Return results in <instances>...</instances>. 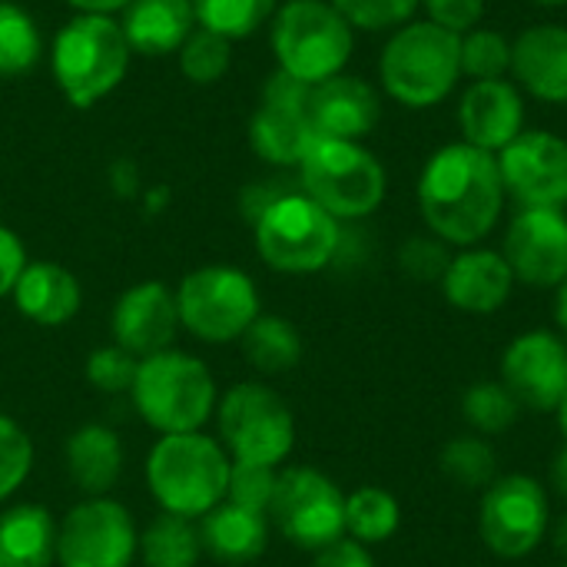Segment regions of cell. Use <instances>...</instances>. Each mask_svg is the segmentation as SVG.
Wrapping results in <instances>:
<instances>
[{"label": "cell", "mask_w": 567, "mask_h": 567, "mask_svg": "<svg viewBox=\"0 0 567 567\" xmlns=\"http://www.w3.org/2000/svg\"><path fill=\"white\" fill-rule=\"evenodd\" d=\"M505 199L508 196L498 173V156L465 140L435 150L422 166L419 209L432 236H439L442 243H482L495 229Z\"/></svg>", "instance_id": "obj_1"}, {"label": "cell", "mask_w": 567, "mask_h": 567, "mask_svg": "<svg viewBox=\"0 0 567 567\" xmlns=\"http://www.w3.org/2000/svg\"><path fill=\"white\" fill-rule=\"evenodd\" d=\"M458 50V33L432 20H409L389 37L379 56V80L405 110H432L462 80Z\"/></svg>", "instance_id": "obj_2"}, {"label": "cell", "mask_w": 567, "mask_h": 567, "mask_svg": "<svg viewBox=\"0 0 567 567\" xmlns=\"http://www.w3.org/2000/svg\"><path fill=\"white\" fill-rule=\"evenodd\" d=\"M229 465L226 452L203 432L163 435L146 458V485L163 512L196 522L226 502Z\"/></svg>", "instance_id": "obj_3"}, {"label": "cell", "mask_w": 567, "mask_h": 567, "mask_svg": "<svg viewBox=\"0 0 567 567\" xmlns=\"http://www.w3.org/2000/svg\"><path fill=\"white\" fill-rule=\"evenodd\" d=\"M130 395L143 422L159 435L199 432L216 409L213 372L199 359L176 349L140 359Z\"/></svg>", "instance_id": "obj_4"}, {"label": "cell", "mask_w": 567, "mask_h": 567, "mask_svg": "<svg viewBox=\"0 0 567 567\" xmlns=\"http://www.w3.org/2000/svg\"><path fill=\"white\" fill-rule=\"evenodd\" d=\"M130 43L123 27L106 13H80L53 40V76L60 93L86 110L113 93L130 66Z\"/></svg>", "instance_id": "obj_5"}, {"label": "cell", "mask_w": 567, "mask_h": 567, "mask_svg": "<svg viewBox=\"0 0 567 567\" xmlns=\"http://www.w3.org/2000/svg\"><path fill=\"white\" fill-rule=\"evenodd\" d=\"M355 30L329 0H289L272 20V53L279 70L299 83L339 76L352 56Z\"/></svg>", "instance_id": "obj_6"}, {"label": "cell", "mask_w": 567, "mask_h": 567, "mask_svg": "<svg viewBox=\"0 0 567 567\" xmlns=\"http://www.w3.org/2000/svg\"><path fill=\"white\" fill-rule=\"evenodd\" d=\"M299 179L302 193L336 219L372 216L389 189L379 156L349 140H316L299 163Z\"/></svg>", "instance_id": "obj_7"}, {"label": "cell", "mask_w": 567, "mask_h": 567, "mask_svg": "<svg viewBox=\"0 0 567 567\" xmlns=\"http://www.w3.org/2000/svg\"><path fill=\"white\" fill-rule=\"evenodd\" d=\"M256 249L276 272H319L339 249V219L306 193H279L256 213Z\"/></svg>", "instance_id": "obj_8"}, {"label": "cell", "mask_w": 567, "mask_h": 567, "mask_svg": "<svg viewBox=\"0 0 567 567\" xmlns=\"http://www.w3.org/2000/svg\"><path fill=\"white\" fill-rule=\"evenodd\" d=\"M179 326L203 342H236L259 316L256 282L233 266L193 269L176 289Z\"/></svg>", "instance_id": "obj_9"}, {"label": "cell", "mask_w": 567, "mask_h": 567, "mask_svg": "<svg viewBox=\"0 0 567 567\" xmlns=\"http://www.w3.org/2000/svg\"><path fill=\"white\" fill-rule=\"evenodd\" d=\"M219 435L233 462L276 468L296 445V422L279 392L239 382L219 402Z\"/></svg>", "instance_id": "obj_10"}, {"label": "cell", "mask_w": 567, "mask_h": 567, "mask_svg": "<svg viewBox=\"0 0 567 567\" xmlns=\"http://www.w3.org/2000/svg\"><path fill=\"white\" fill-rule=\"evenodd\" d=\"M269 515L276 528L306 551H322L346 535V495L316 468L279 472Z\"/></svg>", "instance_id": "obj_11"}, {"label": "cell", "mask_w": 567, "mask_h": 567, "mask_svg": "<svg viewBox=\"0 0 567 567\" xmlns=\"http://www.w3.org/2000/svg\"><path fill=\"white\" fill-rule=\"evenodd\" d=\"M140 551L133 515L113 498H86L56 525L60 567H130Z\"/></svg>", "instance_id": "obj_12"}, {"label": "cell", "mask_w": 567, "mask_h": 567, "mask_svg": "<svg viewBox=\"0 0 567 567\" xmlns=\"http://www.w3.org/2000/svg\"><path fill=\"white\" fill-rule=\"evenodd\" d=\"M498 173L522 209L567 206V140L551 130H522L498 153Z\"/></svg>", "instance_id": "obj_13"}, {"label": "cell", "mask_w": 567, "mask_h": 567, "mask_svg": "<svg viewBox=\"0 0 567 567\" xmlns=\"http://www.w3.org/2000/svg\"><path fill=\"white\" fill-rule=\"evenodd\" d=\"M309 83L276 70L266 86L259 110L249 126L252 150L272 166H299L306 150L316 143V130L309 120Z\"/></svg>", "instance_id": "obj_14"}, {"label": "cell", "mask_w": 567, "mask_h": 567, "mask_svg": "<svg viewBox=\"0 0 567 567\" xmlns=\"http://www.w3.org/2000/svg\"><path fill=\"white\" fill-rule=\"evenodd\" d=\"M482 538L502 558H525L538 548L548 528V495L528 475L492 482L482 498Z\"/></svg>", "instance_id": "obj_15"}, {"label": "cell", "mask_w": 567, "mask_h": 567, "mask_svg": "<svg viewBox=\"0 0 567 567\" xmlns=\"http://www.w3.org/2000/svg\"><path fill=\"white\" fill-rule=\"evenodd\" d=\"M505 262L515 279L535 289H551L567 279L565 209H522L505 233Z\"/></svg>", "instance_id": "obj_16"}, {"label": "cell", "mask_w": 567, "mask_h": 567, "mask_svg": "<svg viewBox=\"0 0 567 567\" xmlns=\"http://www.w3.org/2000/svg\"><path fill=\"white\" fill-rule=\"evenodd\" d=\"M505 389L518 405L535 412H551L567 392V346L551 332L518 336L502 359Z\"/></svg>", "instance_id": "obj_17"}, {"label": "cell", "mask_w": 567, "mask_h": 567, "mask_svg": "<svg viewBox=\"0 0 567 567\" xmlns=\"http://www.w3.org/2000/svg\"><path fill=\"white\" fill-rule=\"evenodd\" d=\"M179 329L176 292L163 282H140L113 306V339L136 359L166 352Z\"/></svg>", "instance_id": "obj_18"}, {"label": "cell", "mask_w": 567, "mask_h": 567, "mask_svg": "<svg viewBox=\"0 0 567 567\" xmlns=\"http://www.w3.org/2000/svg\"><path fill=\"white\" fill-rule=\"evenodd\" d=\"M458 130L462 140L502 153L525 130V96L512 80H478L468 83L458 100Z\"/></svg>", "instance_id": "obj_19"}, {"label": "cell", "mask_w": 567, "mask_h": 567, "mask_svg": "<svg viewBox=\"0 0 567 567\" xmlns=\"http://www.w3.org/2000/svg\"><path fill=\"white\" fill-rule=\"evenodd\" d=\"M309 120L316 140H349L362 143L382 120V100L372 83L339 73L312 86Z\"/></svg>", "instance_id": "obj_20"}, {"label": "cell", "mask_w": 567, "mask_h": 567, "mask_svg": "<svg viewBox=\"0 0 567 567\" xmlns=\"http://www.w3.org/2000/svg\"><path fill=\"white\" fill-rule=\"evenodd\" d=\"M512 76L542 103H567V27L535 23L512 40Z\"/></svg>", "instance_id": "obj_21"}, {"label": "cell", "mask_w": 567, "mask_h": 567, "mask_svg": "<svg viewBox=\"0 0 567 567\" xmlns=\"http://www.w3.org/2000/svg\"><path fill=\"white\" fill-rule=\"evenodd\" d=\"M512 286H515V272L505 262V256L495 249H465L452 256L442 276L445 299L455 309L475 312V316L498 312L508 302Z\"/></svg>", "instance_id": "obj_22"}, {"label": "cell", "mask_w": 567, "mask_h": 567, "mask_svg": "<svg viewBox=\"0 0 567 567\" xmlns=\"http://www.w3.org/2000/svg\"><path fill=\"white\" fill-rule=\"evenodd\" d=\"M10 296L17 312L37 326H66L83 306L76 276L56 262H27Z\"/></svg>", "instance_id": "obj_23"}, {"label": "cell", "mask_w": 567, "mask_h": 567, "mask_svg": "<svg viewBox=\"0 0 567 567\" xmlns=\"http://www.w3.org/2000/svg\"><path fill=\"white\" fill-rule=\"evenodd\" d=\"M120 27L133 53L143 56L179 53L186 37L196 30L193 0H130L123 7Z\"/></svg>", "instance_id": "obj_24"}, {"label": "cell", "mask_w": 567, "mask_h": 567, "mask_svg": "<svg viewBox=\"0 0 567 567\" xmlns=\"http://www.w3.org/2000/svg\"><path fill=\"white\" fill-rule=\"evenodd\" d=\"M203 551L223 565H249L266 551L269 528L266 512H252L233 502H219L213 512L199 518Z\"/></svg>", "instance_id": "obj_25"}, {"label": "cell", "mask_w": 567, "mask_h": 567, "mask_svg": "<svg viewBox=\"0 0 567 567\" xmlns=\"http://www.w3.org/2000/svg\"><path fill=\"white\" fill-rule=\"evenodd\" d=\"M70 482L90 498H103L123 472V445L106 425H83L66 439Z\"/></svg>", "instance_id": "obj_26"}, {"label": "cell", "mask_w": 567, "mask_h": 567, "mask_svg": "<svg viewBox=\"0 0 567 567\" xmlns=\"http://www.w3.org/2000/svg\"><path fill=\"white\" fill-rule=\"evenodd\" d=\"M56 525L43 505H17L0 515V567H53Z\"/></svg>", "instance_id": "obj_27"}, {"label": "cell", "mask_w": 567, "mask_h": 567, "mask_svg": "<svg viewBox=\"0 0 567 567\" xmlns=\"http://www.w3.org/2000/svg\"><path fill=\"white\" fill-rule=\"evenodd\" d=\"M246 362L266 375L289 372L302 359V339L296 326L282 316H256V322L243 332Z\"/></svg>", "instance_id": "obj_28"}, {"label": "cell", "mask_w": 567, "mask_h": 567, "mask_svg": "<svg viewBox=\"0 0 567 567\" xmlns=\"http://www.w3.org/2000/svg\"><path fill=\"white\" fill-rule=\"evenodd\" d=\"M146 567H196L203 555L199 525L183 515L163 512L140 538Z\"/></svg>", "instance_id": "obj_29"}, {"label": "cell", "mask_w": 567, "mask_h": 567, "mask_svg": "<svg viewBox=\"0 0 567 567\" xmlns=\"http://www.w3.org/2000/svg\"><path fill=\"white\" fill-rule=\"evenodd\" d=\"M399 528V502L382 488H359L346 498V532L359 545L392 538Z\"/></svg>", "instance_id": "obj_30"}, {"label": "cell", "mask_w": 567, "mask_h": 567, "mask_svg": "<svg viewBox=\"0 0 567 567\" xmlns=\"http://www.w3.org/2000/svg\"><path fill=\"white\" fill-rule=\"evenodd\" d=\"M40 50L43 43L33 17L23 7L0 0V76L27 73L40 60Z\"/></svg>", "instance_id": "obj_31"}, {"label": "cell", "mask_w": 567, "mask_h": 567, "mask_svg": "<svg viewBox=\"0 0 567 567\" xmlns=\"http://www.w3.org/2000/svg\"><path fill=\"white\" fill-rule=\"evenodd\" d=\"M196 23L226 40L256 33L272 13L276 0H193Z\"/></svg>", "instance_id": "obj_32"}, {"label": "cell", "mask_w": 567, "mask_h": 567, "mask_svg": "<svg viewBox=\"0 0 567 567\" xmlns=\"http://www.w3.org/2000/svg\"><path fill=\"white\" fill-rule=\"evenodd\" d=\"M462 76L478 80H505L512 73V40L492 27H475L462 33Z\"/></svg>", "instance_id": "obj_33"}, {"label": "cell", "mask_w": 567, "mask_h": 567, "mask_svg": "<svg viewBox=\"0 0 567 567\" xmlns=\"http://www.w3.org/2000/svg\"><path fill=\"white\" fill-rule=\"evenodd\" d=\"M462 412L478 432L498 435L518 422V399L498 382H475L462 399Z\"/></svg>", "instance_id": "obj_34"}, {"label": "cell", "mask_w": 567, "mask_h": 567, "mask_svg": "<svg viewBox=\"0 0 567 567\" xmlns=\"http://www.w3.org/2000/svg\"><path fill=\"white\" fill-rule=\"evenodd\" d=\"M229 63H233L229 40L213 33V30H203V27L193 30L186 37V43L179 47V70L193 83H216V80H223Z\"/></svg>", "instance_id": "obj_35"}, {"label": "cell", "mask_w": 567, "mask_h": 567, "mask_svg": "<svg viewBox=\"0 0 567 567\" xmlns=\"http://www.w3.org/2000/svg\"><path fill=\"white\" fill-rule=\"evenodd\" d=\"M495 452L482 439H455L442 452V472L465 485V488H485L495 478Z\"/></svg>", "instance_id": "obj_36"}, {"label": "cell", "mask_w": 567, "mask_h": 567, "mask_svg": "<svg viewBox=\"0 0 567 567\" xmlns=\"http://www.w3.org/2000/svg\"><path fill=\"white\" fill-rule=\"evenodd\" d=\"M329 3L349 20L352 30H369V33L399 30L422 7V0H329Z\"/></svg>", "instance_id": "obj_37"}, {"label": "cell", "mask_w": 567, "mask_h": 567, "mask_svg": "<svg viewBox=\"0 0 567 567\" xmlns=\"http://www.w3.org/2000/svg\"><path fill=\"white\" fill-rule=\"evenodd\" d=\"M33 468L30 435L7 415H0V502L10 498Z\"/></svg>", "instance_id": "obj_38"}, {"label": "cell", "mask_w": 567, "mask_h": 567, "mask_svg": "<svg viewBox=\"0 0 567 567\" xmlns=\"http://www.w3.org/2000/svg\"><path fill=\"white\" fill-rule=\"evenodd\" d=\"M136 369H140V359L130 355L120 346L93 349L90 359H86V379H90V385L96 392H106V395L130 392L133 382H136Z\"/></svg>", "instance_id": "obj_39"}, {"label": "cell", "mask_w": 567, "mask_h": 567, "mask_svg": "<svg viewBox=\"0 0 567 567\" xmlns=\"http://www.w3.org/2000/svg\"><path fill=\"white\" fill-rule=\"evenodd\" d=\"M276 468L266 465H249V462H233L229 465V485H226V502L252 508V512H269L272 492H276Z\"/></svg>", "instance_id": "obj_40"}, {"label": "cell", "mask_w": 567, "mask_h": 567, "mask_svg": "<svg viewBox=\"0 0 567 567\" xmlns=\"http://www.w3.org/2000/svg\"><path fill=\"white\" fill-rule=\"evenodd\" d=\"M399 262L409 276L422 279V282H432V279H442L452 256L445 252V243L435 236V239H409L399 252Z\"/></svg>", "instance_id": "obj_41"}, {"label": "cell", "mask_w": 567, "mask_h": 567, "mask_svg": "<svg viewBox=\"0 0 567 567\" xmlns=\"http://www.w3.org/2000/svg\"><path fill=\"white\" fill-rule=\"evenodd\" d=\"M485 3L488 0H422V7L429 13L425 20H432V23H439V27L458 33V37L482 23Z\"/></svg>", "instance_id": "obj_42"}, {"label": "cell", "mask_w": 567, "mask_h": 567, "mask_svg": "<svg viewBox=\"0 0 567 567\" xmlns=\"http://www.w3.org/2000/svg\"><path fill=\"white\" fill-rule=\"evenodd\" d=\"M23 266H27V252H23L20 236L13 229L0 226V299L13 292Z\"/></svg>", "instance_id": "obj_43"}, {"label": "cell", "mask_w": 567, "mask_h": 567, "mask_svg": "<svg viewBox=\"0 0 567 567\" xmlns=\"http://www.w3.org/2000/svg\"><path fill=\"white\" fill-rule=\"evenodd\" d=\"M316 567H375V565H372V555L365 551V545L339 538V542H332L329 548H322V551H319Z\"/></svg>", "instance_id": "obj_44"}, {"label": "cell", "mask_w": 567, "mask_h": 567, "mask_svg": "<svg viewBox=\"0 0 567 567\" xmlns=\"http://www.w3.org/2000/svg\"><path fill=\"white\" fill-rule=\"evenodd\" d=\"M70 7H76L80 13H113V10H123L130 0H66Z\"/></svg>", "instance_id": "obj_45"}, {"label": "cell", "mask_w": 567, "mask_h": 567, "mask_svg": "<svg viewBox=\"0 0 567 567\" xmlns=\"http://www.w3.org/2000/svg\"><path fill=\"white\" fill-rule=\"evenodd\" d=\"M551 482H555V488H558V495L567 498V449L555 458V468H551Z\"/></svg>", "instance_id": "obj_46"}, {"label": "cell", "mask_w": 567, "mask_h": 567, "mask_svg": "<svg viewBox=\"0 0 567 567\" xmlns=\"http://www.w3.org/2000/svg\"><path fill=\"white\" fill-rule=\"evenodd\" d=\"M555 316H558V326L565 329V336H567V279L558 286V306H555Z\"/></svg>", "instance_id": "obj_47"}, {"label": "cell", "mask_w": 567, "mask_h": 567, "mask_svg": "<svg viewBox=\"0 0 567 567\" xmlns=\"http://www.w3.org/2000/svg\"><path fill=\"white\" fill-rule=\"evenodd\" d=\"M555 548L567 555V515L558 522V528H555Z\"/></svg>", "instance_id": "obj_48"}, {"label": "cell", "mask_w": 567, "mask_h": 567, "mask_svg": "<svg viewBox=\"0 0 567 567\" xmlns=\"http://www.w3.org/2000/svg\"><path fill=\"white\" fill-rule=\"evenodd\" d=\"M558 419H561V432L567 435V392L565 399H561V405H558Z\"/></svg>", "instance_id": "obj_49"}, {"label": "cell", "mask_w": 567, "mask_h": 567, "mask_svg": "<svg viewBox=\"0 0 567 567\" xmlns=\"http://www.w3.org/2000/svg\"><path fill=\"white\" fill-rule=\"evenodd\" d=\"M535 3H542V7H565L567 0H535Z\"/></svg>", "instance_id": "obj_50"}, {"label": "cell", "mask_w": 567, "mask_h": 567, "mask_svg": "<svg viewBox=\"0 0 567 567\" xmlns=\"http://www.w3.org/2000/svg\"><path fill=\"white\" fill-rule=\"evenodd\" d=\"M565 567H567V561H565Z\"/></svg>", "instance_id": "obj_51"}, {"label": "cell", "mask_w": 567, "mask_h": 567, "mask_svg": "<svg viewBox=\"0 0 567 567\" xmlns=\"http://www.w3.org/2000/svg\"><path fill=\"white\" fill-rule=\"evenodd\" d=\"M565 106H567V103H565Z\"/></svg>", "instance_id": "obj_52"}]
</instances>
